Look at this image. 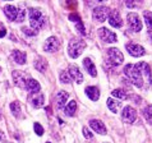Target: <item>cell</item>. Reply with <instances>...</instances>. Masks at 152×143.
I'll return each mask as SVG.
<instances>
[{"instance_id":"cell-28","label":"cell","mask_w":152,"mask_h":143,"mask_svg":"<svg viewBox=\"0 0 152 143\" xmlns=\"http://www.w3.org/2000/svg\"><path fill=\"white\" fill-rule=\"evenodd\" d=\"M143 17H145L146 24L148 27V31H152V12H145L143 13Z\"/></svg>"},{"instance_id":"cell-31","label":"cell","mask_w":152,"mask_h":143,"mask_svg":"<svg viewBox=\"0 0 152 143\" xmlns=\"http://www.w3.org/2000/svg\"><path fill=\"white\" fill-rule=\"evenodd\" d=\"M33 129H35V132H36V134L37 136H42V134H44V128L41 127V124L40 123H35L33 124Z\"/></svg>"},{"instance_id":"cell-1","label":"cell","mask_w":152,"mask_h":143,"mask_svg":"<svg viewBox=\"0 0 152 143\" xmlns=\"http://www.w3.org/2000/svg\"><path fill=\"white\" fill-rule=\"evenodd\" d=\"M124 74L129 78V81L133 83L136 87H143V78L141 72L138 70V68L136 66V64H126L124 66Z\"/></svg>"},{"instance_id":"cell-16","label":"cell","mask_w":152,"mask_h":143,"mask_svg":"<svg viewBox=\"0 0 152 143\" xmlns=\"http://www.w3.org/2000/svg\"><path fill=\"white\" fill-rule=\"evenodd\" d=\"M13 78H14V83L18 87H22V88L26 87V82H27L26 75H24L20 70H14L13 72Z\"/></svg>"},{"instance_id":"cell-36","label":"cell","mask_w":152,"mask_h":143,"mask_svg":"<svg viewBox=\"0 0 152 143\" xmlns=\"http://www.w3.org/2000/svg\"><path fill=\"white\" fill-rule=\"evenodd\" d=\"M22 31L26 33V35H28V36H35V35H36V32H31V29H28V28H26V27L22 28Z\"/></svg>"},{"instance_id":"cell-26","label":"cell","mask_w":152,"mask_h":143,"mask_svg":"<svg viewBox=\"0 0 152 143\" xmlns=\"http://www.w3.org/2000/svg\"><path fill=\"white\" fill-rule=\"evenodd\" d=\"M143 116H145V119L147 120V123L152 124V105H148V106L145 107V110H143Z\"/></svg>"},{"instance_id":"cell-13","label":"cell","mask_w":152,"mask_h":143,"mask_svg":"<svg viewBox=\"0 0 152 143\" xmlns=\"http://www.w3.org/2000/svg\"><path fill=\"white\" fill-rule=\"evenodd\" d=\"M109 23H110V26L115 27V28H120L123 26V22H121V18H120V14L118 13L116 10H110V13H109Z\"/></svg>"},{"instance_id":"cell-3","label":"cell","mask_w":152,"mask_h":143,"mask_svg":"<svg viewBox=\"0 0 152 143\" xmlns=\"http://www.w3.org/2000/svg\"><path fill=\"white\" fill-rule=\"evenodd\" d=\"M86 49V42L83 40H70V42L68 45V54L70 58L77 59L81 54L83 53V50Z\"/></svg>"},{"instance_id":"cell-25","label":"cell","mask_w":152,"mask_h":143,"mask_svg":"<svg viewBox=\"0 0 152 143\" xmlns=\"http://www.w3.org/2000/svg\"><path fill=\"white\" fill-rule=\"evenodd\" d=\"M106 102H107V107L111 110V112H118V111H119V107L121 105L119 101H115L114 98H109Z\"/></svg>"},{"instance_id":"cell-33","label":"cell","mask_w":152,"mask_h":143,"mask_svg":"<svg viewBox=\"0 0 152 143\" xmlns=\"http://www.w3.org/2000/svg\"><path fill=\"white\" fill-rule=\"evenodd\" d=\"M83 136L86 137L87 139H92V138H94V134H92V133H91L90 130H88V129H87L86 127L83 128Z\"/></svg>"},{"instance_id":"cell-19","label":"cell","mask_w":152,"mask_h":143,"mask_svg":"<svg viewBox=\"0 0 152 143\" xmlns=\"http://www.w3.org/2000/svg\"><path fill=\"white\" fill-rule=\"evenodd\" d=\"M26 90L28 91V92H31V93H37V92L40 91V88H41V86H40V83L36 81V79H32V78H29L28 81L26 82Z\"/></svg>"},{"instance_id":"cell-32","label":"cell","mask_w":152,"mask_h":143,"mask_svg":"<svg viewBox=\"0 0 152 143\" xmlns=\"http://www.w3.org/2000/svg\"><path fill=\"white\" fill-rule=\"evenodd\" d=\"M75 28L78 29L81 35H83V36L86 35V28H84V26H83V22H82V20H79V22H77V24H75Z\"/></svg>"},{"instance_id":"cell-29","label":"cell","mask_w":152,"mask_h":143,"mask_svg":"<svg viewBox=\"0 0 152 143\" xmlns=\"http://www.w3.org/2000/svg\"><path fill=\"white\" fill-rule=\"evenodd\" d=\"M10 110L14 116H20V106L18 102H12L10 104Z\"/></svg>"},{"instance_id":"cell-17","label":"cell","mask_w":152,"mask_h":143,"mask_svg":"<svg viewBox=\"0 0 152 143\" xmlns=\"http://www.w3.org/2000/svg\"><path fill=\"white\" fill-rule=\"evenodd\" d=\"M90 125H91V128L94 129L95 132L102 134V136H105V134H106V127H105V124H104L101 120H95V119L91 120V121H90Z\"/></svg>"},{"instance_id":"cell-2","label":"cell","mask_w":152,"mask_h":143,"mask_svg":"<svg viewBox=\"0 0 152 143\" xmlns=\"http://www.w3.org/2000/svg\"><path fill=\"white\" fill-rule=\"evenodd\" d=\"M28 15H29V24H31V27L35 29V31H39V29H41L45 26L46 18L42 15L40 9L32 8V9H29Z\"/></svg>"},{"instance_id":"cell-23","label":"cell","mask_w":152,"mask_h":143,"mask_svg":"<svg viewBox=\"0 0 152 143\" xmlns=\"http://www.w3.org/2000/svg\"><path fill=\"white\" fill-rule=\"evenodd\" d=\"M35 68L39 70V72H41V73H45L46 68H48V63L44 60V58L39 56V58L36 59V61H35Z\"/></svg>"},{"instance_id":"cell-7","label":"cell","mask_w":152,"mask_h":143,"mask_svg":"<svg viewBox=\"0 0 152 143\" xmlns=\"http://www.w3.org/2000/svg\"><path fill=\"white\" fill-rule=\"evenodd\" d=\"M99 37L104 42H109V44L116 42V35L109 28H105V27L99 29Z\"/></svg>"},{"instance_id":"cell-8","label":"cell","mask_w":152,"mask_h":143,"mask_svg":"<svg viewBox=\"0 0 152 143\" xmlns=\"http://www.w3.org/2000/svg\"><path fill=\"white\" fill-rule=\"evenodd\" d=\"M121 119H123L124 123L132 124L137 119V111L132 106H125L123 109V112H121Z\"/></svg>"},{"instance_id":"cell-39","label":"cell","mask_w":152,"mask_h":143,"mask_svg":"<svg viewBox=\"0 0 152 143\" xmlns=\"http://www.w3.org/2000/svg\"><path fill=\"white\" fill-rule=\"evenodd\" d=\"M0 72H1V68H0Z\"/></svg>"},{"instance_id":"cell-24","label":"cell","mask_w":152,"mask_h":143,"mask_svg":"<svg viewBox=\"0 0 152 143\" xmlns=\"http://www.w3.org/2000/svg\"><path fill=\"white\" fill-rule=\"evenodd\" d=\"M75 111H77V102L73 100V101H70V102L66 105V107H65V115L66 116H73L75 114Z\"/></svg>"},{"instance_id":"cell-10","label":"cell","mask_w":152,"mask_h":143,"mask_svg":"<svg viewBox=\"0 0 152 143\" xmlns=\"http://www.w3.org/2000/svg\"><path fill=\"white\" fill-rule=\"evenodd\" d=\"M136 66L138 68V70L141 72V74H142V75H145V77H146L147 82L151 83V85H152V73H151V68H150V65L147 64V63H145V61H141V63H138V64H136Z\"/></svg>"},{"instance_id":"cell-40","label":"cell","mask_w":152,"mask_h":143,"mask_svg":"<svg viewBox=\"0 0 152 143\" xmlns=\"http://www.w3.org/2000/svg\"><path fill=\"white\" fill-rule=\"evenodd\" d=\"M46 143H50V142H46Z\"/></svg>"},{"instance_id":"cell-18","label":"cell","mask_w":152,"mask_h":143,"mask_svg":"<svg viewBox=\"0 0 152 143\" xmlns=\"http://www.w3.org/2000/svg\"><path fill=\"white\" fill-rule=\"evenodd\" d=\"M69 97V93L66 91H59L58 95H56V105H58V109H63L64 105L66 104Z\"/></svg>"},{"instance_id":"cell-5","label":"cell","mask_w":152,"mask_h":143,"mask_svg":"<svg viewBox=\"0 0 152 143\" xmlns=\"http://www.w3.org/2000/svg\"><path fill=\"white\" fill-rule=\"evenodd\" d=\"M126 19H128V26L132 29L133 32H139L142 29V20L139 19L138 14L136 13H129L126 15Z\"/></svg>"},{"instance_id":"cell-22","label":"cell","mask_w":152,"mask_h":143,"mask_svg":"<svg viewBox=\"0 0 152 143\" xmlns=\"http://www.w3.org/2000/svg\"><path fill=\"white\" fill-rule=\"evenodd\" d=\"M86 95H87L92 101H97V100L100 98V91H99V88L94 87V86L86 88Z\"/></svg>"},{"instance_id":"cell-15","label":"cell","mask_w":152,"mask_h":143,"mask_svg":"<svg viewBox=\"0 0 152 143\" xmlns=\"http://www.w3.org/2000/svg\"><path fill=\"white\" fill-rule=\"evenodd\" d=\"M68 73L70 75V78H73L75 82L78 83V85H81V83L83 82V75L81 73V70L78 69V66L75 65H70L69 69H68Z\"/></svg>"},{"instance_id":"cell-27","label":"cell","mask_w":152,"mask_h":143,"mask_svg":"<svg viewBox=\"0 0 152 143\" xmlns=\"http://www.w3.org/2000/svg\"><path fill=\"white\" fill-rule=\"evenodd\" d=\"M111 95L114 96V97L119 98V100H126V98H128V95H126V92L123 91V90H114L111 92Z\"/></svg>"},{"instance_id":"cell-38","label":"cell","mask_w":152,"mask_h":143,"mask_svg":"<svg viewBox=\"0 0 152 143\" xmlns=\"http://www.w3.org/2000/svg\"><path fill=\"white\" fill-rule=\"evenodd\" d=\"M0 119H1V114H0Z\"/></svg>"},{"instance_id":"cell-14","label":"cell","mask_w":152,"mask_h":143,"mask_svg":"<svg viewBox=\"0 0 152 143\" xmlns=\"http://www.w3.org/2000/svg\"><path fill=\"white\" fill-rule=\"evenodd\" d=\"M4 13H5L7 18L12 20V22H15L17 18H18V13H19V9L15 8L13 5H5L4 8Z\"/></svg>"},{"instance_id":"cell-30","label":"cell","mask_w":152,"mask_h":143,"mask_svg":"<svg viewBox=\"0 0 152 143\" xmlns=\"http://www.w3.org/2000/svg\"><path fill=\"white\" fill-rule=\"evenodd\" d=\"M60 82L61 83H69L70 82V75L66 70H63L60 73Z\"/></svg>"},{"instance_id":"cell-34","label":"cell","mask_w":152,"mask_h":143,"mask_svg":"<svg viewBox=\"0 0 152 143\" xmlns=\"http://www.w3.org/2000/svg\"><path fill=\"white\" fill-rule=\"evenodd\" d=\"M69 19H70V20H73V22H79V20H81L79 15H78V14H74V13L69 15Z\"/></svg>"},{"instance_id":"cell-9","label":"cell","mask_w":152,"mask_h":143,"mask_svg":"<svg viewBox=\"0 0 152 143\" xmlns=\"http://www.w3.org/2000/svg\"><path fill=\"white\" fill-rule=\"evenodd\" d=\"M125 49L128 50V53L130 54L134 58H139V56H143L146 54V50L142 47L141 45H138V44H126L125 45Z\"/></svg>"},{"instance_id":"cell-12","label":"cell","mask_w":152,"mask_h":143,"mask_svg":"<svg viewBox=\"0 0 152 143\" xmlns=\"http://www.w3.org/2000/svg\"><path fill=\"white\" fill-rule=\"evenodd\" d=\"M59 47V41L56 37H49L44 44V50L46 53H55Z\"/></svg>"},{"instance_id":"cell-37","label":"cell","mask_w":152,"mask_h":143,"mask_svg":"<svg viewBox=\"0 0 152 143\" xmlns=\"http://www.w3.org/2000/svg\"><path fill=\"white\" fill-rule=\"evenodd\" d=\"M1 137H3V134H1V132H0V139H1Z\"/></svg>"},{"instance_id":"cell-11","label":"cell","mask_w":152,"mask_h":143,"mask_svg":"<svg viewBox=\"0 0 152 143\" xmlns=\"http://www.w3.org/2000/svg\"><path fill=\"white\" fill-rule=\"evenodd\" d=\"M28 101L31 102V105L33 107L39 109V107H41L42 105H44L45 97H44V95H42L41 92H37V93H31V95H29Z\"/></svg>"},{"instance_id":"cell-6","label":"cell","mask_w":152,"mask_h":143,"mask_svg":"<svg viewBox=\"0 0 152 143\" xmlns=\"http://www.w3.org/2000/svg\"><path fill=\"white\" fill-rule=\"evenodd\" d=\"M109 13H110V10H109L107 7H97L94 9L92 17H94L96 22H105L109 17Z\"/></svg>"},{"instance_id":"cell-21","label":"cell","mask_w":152,"mask_h":143,"mask_svg":"<svg viewBox=\"0 0 152 143\" xmlns=\"http://www.w3.org/2000/svg\"><path fill=\"white\" fill-rule=\"evenodd\" d=\"M12 58H13V60L17 64L23 65L24 63H26V54L23 51H19V50H13V51H12Z\"/></svg>"},{"instance_id":"cell-35","label":"cell","mask_w":152,"mask_h":143,"mask_svg":"<svg viewBox=\"0 0 152 143\" xmlns=\"http://www.w3.org/2000/svg\"><path fill=\"white\" fill-rule=\"evenodd\" d=\"M5 35H7V29H5V27H4L1 23H0V39L4 37Z\"/></svg>"},{"instance_id":"cell-20","label":"cell","mask_w":152,"mask_h":143,"mask_svg":"<svg viewBox=\"0 0 152 143\" xmlns=\"http://www.w3.org/2000/svg\"><path fill=\"white\" fill-rule=\"evenodd\" d=\"M83 66H84V69H86L88 73H90L92 77H96L97 75V70H96V66H95V64H94V61L91 60V59H88V58H86L83 60Z\"/></svg>"},{"instance_id":"cell-4","label":"cell","mask_w":152,"mask_h":143,"mask_svg":"<svg viewBox=\"0 0 152 143\" xmlns=\"http://www.w3.org/2000/svg\"><path fill=\"white\" fill-rule=\"evenodd\" d=\"M107 56H109V60H110V63L113 65H120L121 63L124 61V56L123 54H121L119 51V49L116 47H111L107 50Z\"/></svg>"}]
</instances>
